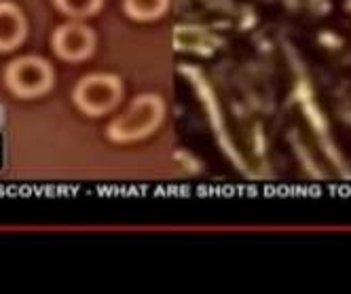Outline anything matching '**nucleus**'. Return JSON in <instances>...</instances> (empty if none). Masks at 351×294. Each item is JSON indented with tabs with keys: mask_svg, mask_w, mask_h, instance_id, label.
<instances>
[{
	"mask_svg": "<svg viewBox=\"0 0 351 294\" xmlns=\"http://www.w3.org/2000/svg\"><path fill=\"white\" fill-rule=\"evenodd\" d=\"M9 89L19 97H36L53 85V68L47 60L28 56L9 64L5 72Z\"/></svg>",
	"mask_w": 351,
	"mask_h": 294,
	"instance_id": "obj_1",
	"label": "nucleus"
},
{
	"mask_svg": "<svg viewBox=\"0 0 351 294\" xmlns=\"http://www.w3.org/2000/svg\"><path fill=\"white\" fill-rule=\"evenodd\" d=\"M56 7L70 17H87L99 11L102 0H53Z\"/></svg>",
	"mask_w": 351,
	"mask_h": 294,
	"instance_id": "obj_7",
	"label": "nucleus"
},
{
	"mask_svg": "<svg viewBox=\"0 0 351 294\" xmlns=\"http://www.w3.org/2000/svg\"><path fill=\"white\" fill-rule=\"evenodd\" d=\"M121 100V83L117 77L91 75L85 77L74 89V102L87 114L99 117L117 106Z\"/></svg>",
	"mask_w": 351,
	"mask_h": 294,
	"instance_id": "obj_2",
	"label": "nucleus"
},
{
	"mask_svg": "<svg viewBox=\"0 0 351 294\" xmlns=\"http://www.w3.org/2000/svg\"><path fill=\"white\" fill-rule=\"evenodd\" d=\"M28 34L23 13L13 3H0V51H13Z\"/></svg>",
	"mask_w": 351,
	"mask_h": 294,
	"instance_id": "obj_5",
	"label": "nucleus"
},
{
	"mask_svg": "<svg viewBox=\"0 0 351 294\" xmlns=\"http://www.w3.org/2000/svg\"><path fill=\"white\" fill-rule=\"evenodd\" d=\"M95 34L85 23H64L53 34V51L66 62H81L93 53Z\"/></svg>",
	"mask_w": 351,
	"mask_h": 294,
	"instance_id": "obj_3",
	"label": "nucleus"
},
{
	"mask_svg": "<svg viewBox=\"0 0 351 294\" xmlns=\"http://www.w3.org/2000/svg\"><path fill=\"white\" fill-rule=\"evenodd\" d=\"M125 11L136 19H153L167 7V0H125Z\"/></svg>",
	"mask_w": 351,
	"mask_h": 294,
	"instance_id": "obj_6",
	"label": "nucleus"
},
{
	"mask_svg": "<svg viewBox=\"0 0 351 294\" xmlns=\"http://www.w3.org/2000/svg\"><path fill=\"white\" fill-rule=\"evenodd\" d=\"M159 112L161 108L155 97H140V100L132 104L128 114L114 121L110 127V136L117 140H130L140 134H146L157 123Z\"/></svg>",
	"mask_w": 351,
	"mask_h": 294,
	"instance_id": "obj_4",
	"label": "nucleus"
}]
</instances>
